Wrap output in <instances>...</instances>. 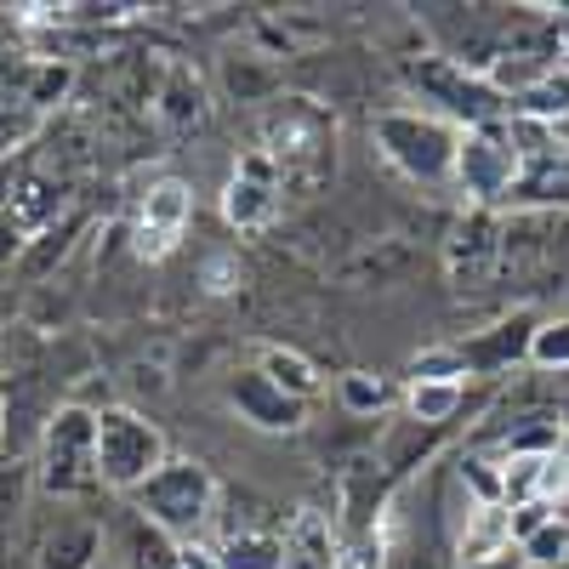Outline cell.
I'll return each mask as SVG.
<instances>
[{"mask_svg": "<svg viewBox=\"0 0 569 569\" xmlns=\"http://www.w3.org/2000/svg\"><path fill=\"white\" fill-rule=\"evenodd\" d=\"M262 154L279 171V188L291 194H319L337 177V120L313 98H279L262 114Z\"/></svg>", "mask_w": 569, "mask_h": 569, "instance_id": "6da1fadb", "label": "cell"}, {"mask_svg": "<svg viewBox=\"0 0 569 569\" xmlns=\"http://www.w3.org/2000/svg\"><path fill=\"white\" fill-rule=\"evenodd\" d=\"M131 512L149 518L154 530H166L177 547L182 541H200V530L211 525V512H217V479H211V467L188 461V456H171L154 479L131 496Z\"/></svg>", "mask_w": 569, "mask_h": 569, "instance_id": "7a4b0ae2", "label": "cell"}, {"mask_svg": "<svg viewBox=\"0 0 569 569\" xmlns=\"http://www.w3.org/2000/svg\"><path fill=\"white\" fill-rule=\"evenodd\" d=\"M40 490H52L58 501L69 496H91L98 479V410L86 405H58L46 410L40 427Z\"/></svg>", "mask_w": 569, "mask_h": 569, "instance_id": "3957f363", "label": "cell"}, {"mask_svg": "<svg viewBox=\"0 0 569 569\" xmlns=\"http://www.w3.org/2000/svg\"><path fill=\"white\" fill-rule=\"evenodd\" d=\"M370 137L416 182H445L456 166V142H461L456 126H445L439 114H421V109H382L370 120Z\"/></svg>", "mask_w": 569, "mask_h": 569, "instance_id": "277c9868", "label": "cell"}, {"mask_svg": "<svg viewBox=\"0 0 569 569\" xmlns=\"http://www.w3.org/2000/svg\"><path fill=\"white\" fill-rule=\"evenodd\" d=\"M166 461L171 456H166V439L154 421H142L137 410H120V405L98 410V479L109 490L137 496Z\"/></svg>", "mask_w": 569, "mask_h": 569, "instance_id": "5b68a950", "label": "cell"}, {"mask_svg": "<svg viewBox=\"0 0 569 569\" xmlns=\"http://www.w3.org/2000/svg\"><path fill=\"white\" fill-rule=\"evenodd\" d=\"M188 222H194V194H188V182H177V177L149 182L142 200H137V217H131V251L142 262H166L182 246Z\"/></svg>", "mask_w": 569, "mask_h": 569, "instance_id": "8992f818", "label": "cell"}, {"mask_svg": "<svg viewBox=\"0 0 569 569\" xmlns=\"http://www.w3.org/2000/svg\"><path fill=\"white\" fill-rule=\"evenodd\" d=\"M456 182L467 188L479 206H490V200H507L512 188H518V154H512V142L496 131V126H472V131H461V142H456Z\"/></svg>", "mask_w": 569, "mask_h": 569, "instance_id": "52a82bcc", "label": "cell"}, {"mask_svg": "<svg viewBox=\"0 0 569 569\" xmlns=\"http://www.w3.org/2000/svg\"><path fill=\"white\" fill-rule=\"evenodd\" d=\"M279 171H273V160L257 149V154H246L240 166H233V177H228V188H222V217H228V228H240V233H262V228H273V217H279Z\"/></svg>", "mask_w": 569, "mask_h": 569, "instance_id": "ba28073f", "label": "cell"}, {"mask_svg": "<svg viewBox=\"0 0 569 569\" xmlns=\"http://www.w3.org/2000/svg\"><path fill=\"white\" fill-rule=\"evenodd\" d=\"M410 80H416L433 103H445L450 114H461L467 131H472V126H490V120L507 109V98H496L485 80H472V74L456 69V63H421V69H410Z\"/></svg>", "mask_w": 569, "mask_h": 569, "instance_id": "9c48e42d", "label": "cell"}, {"mask_svg": "<svg viewBox=\"0 0 569 569\" xmlns=\"http://www.w3.org/2000/svg\"><path fill=\"white\" fill-rule=\"evenodd\" d=\"M228 405L240 410V421L262 427V433H297V427L308 421V405L291 399V393H279L262 370H240V376H228Z\"/></svg>", "mask_w": 569, "mask_h": 569, "instance_id": "30bf717a", "label": "cell"}, {"mask_svg": "<svg viewBox=\"0 0 569 569\" xmlns=\"http://www.w3.org/2000/svg\"><path fill=\"white\" fill-rule=\"evenodd\" d=\"M98 547H103L98 518H86L74 507H58V518L34 541V569H91Z\"/></svg>", "mask_w": 569, "mask_h": 569, "instance_id": "8fae6325", "label": "cell"}, {"mask_svg": "<svg viewBox=\"0 0 569 569\" xmlns=\"http://www.w3.org/2000/svg\"><path fill=\"white\" fill-rule=\"evenodd\" d=\"M149 109H154L166 137H194L206 126V86H200V74L188 63H166V80L149 98Z\"/></svg>", "mask_w": 569, "mask_h": 569, "instance_id": "7c38bea8", "label": "cell"}, {"mask_svg": "<svg viewBox=\"0 0 569 569\" xmlns=\"http://www.w3.org/2000/svg\"><path fill=\"white\" fill-rule=\"evenodd\" d=\"M501 240H496V217L490 211H472L456 233H450V273L461 291H479V284L496 273Z\"/></svg>", "mask_w": 569, "mask_h": 569, "instance_id": "4fadbf2b", "label": "cell"}, {"mask_svg": "<svg viewBox=\"0 0 569 569\" xmlns=\"http://www.w3.org/2000/svg\"><path fill=\"white\" fill-rule=\"evenodd\" d=\"M284 569H342L337 536L319 512H297L291 530H284Z\"/></svg>", "mask_w": 569, "mask_h": 569, "instance_id": "5bb4252c", "label": "cell"}, {"mask_svg": "<svg viewBox=\"0 0 569 569\" xmlns=\"http://www.w3.org/2000/svg\"><path fill=\"white\" fill-rule=\"evenodd\" d=\"M456 547H461V563H485V558L512 552V512L507 507H472Z\"/></svg>", "mask_w": 569, "mask_h": 569, "instance_id": "9a60e30c", "label": "cell"}, {"mask_svg": "<svg viewBox=\"0 0 569 569\" xmlns=\"http://www.w3.org/2000/svg\"><path fill=\"white\" fill-rule=\"evenodd\" d=\"M58 211H63V182H52V177H23V182L12 188L7 228H12V233H40Z\"/></svg>", "mask_w": 569, "mask_h": 569, "instance_id": "2e32d148", "label": "cell"}, {"mask_svg": "<svg viewBox=\"0 0 569 569\" xmlns=\"http://www.w3.org/2000/svg\"><path fill=\"white\" fill-rule=\"evenodd\" d=\"M222 569H284V536L273 530H228L217 547Z\"/></svg>", "mask_w": 569, "mask_h": 569, "instance_id": "e0dca14e", "label": "cell"}, {"mask_svg": "<svg viewBox=\"0 0 569 569\" xmlns=\"http://www.w3.org/2000/svg\"><path fill=\"white\" fill-rule=\"evenodd\" d=\"M120 552H126V569H177V541L166 530H154L149 518H126L120 530Z\"/></svg>", "mask_w": 569, "mask_h": 569, "instance_id": "ac0fdd59", "label": "cell"}, {"mask_svg": "<svg viewBox=\"0 0 569 569\" xmlns=\"http://www.w3.org/2000/svg\"><path fill=\"white\" fill-rule=\"evenodd\" d=\"M257 370L268 376L279 393H291V399H302V405L319 393V370H313L297 348H262V353H257Z\"/></svg>", "mask_w": 569, "mask_h": 569, "instance_id": "d6986e66", "label": "cell"}, {"mask_svg": "<svg viewBox=\"0 0 569 569\" xmlns=\"http://www.w3.org/2000/svg\"><path fill=\"white\" fill-rule=\"evenodd\" d=\"M530 337H536V325H530V319L501 325L496 337H485V342H467V348H461V365L501 370V365H512V359H525V353H530Z\"/></svg>", "mask_w": 569, "mask_h": 569, "instance_id": "ffe728a7", "label": "cell"}, {"mask_svg": "<svg viewBox=\"0 0 569 569\" xmlns=\"http://www.w3.org/2000/svg\"><path fill=\"white\" fill-rule=\"evenodd\" d=\"M405 410H410V421H421V427H445V421L461 410V382H410Z\"/></svg>", "mask_w": 569, "mask_h": 569, "instance_id": "44dd1931", "label": "cell"}, {"mask_svg": "<svg viewBox=\"0 0 569 569\" xmlns=\"http://www.w3.org/2000/svg\"><path fill=\"white\" fill-rule=\"evenodd\" d=\"M518 552H525L530 569H558V563L569 558V525H563V518H552V525H541Z\"/></svg>", "mask_w": 569, "mask_h": 569, "instance_id": "7402d4cb", "label": "cell"}, {"mask_svg": "<svg viewBox=\"0 0 569 569\" xmlns=\"http://www.w3.org/2000/svg\"><path fill=\"white\" fill-rule=\"evenodd\" d=\"M23 485H29V472H23V467L0 472V558L12 552V536H18V512H23Z\"/></svg>", "mask_w": 569, "mask_h": 569, "instance_id": "603a6c76", "label": "cell"}, {"mask_svg": "<svg viewBox=\"0 0 569 569\" xmlns=\"http://www.w3.org/2000/svg\"><path fill=\"white\" fill-rule=\"evenodd\" d=\"M273 86H279V74H273V69H257L251 58H233V63H228V91H233L240 103L273 98Z\"/></svg>", "mask_w": 569, "mask_h": 569, "instance_id": "cb8c5ba5", "label": "cell"}, {"mask_svg": "<svg viewBox=\"0 0 569 569\" xmlns=\"http://www.w3.org/2000/svg\"><path fill=\"white\" fill-rule=\"evenodd\" d=\"M530 359H536V365H547V370H569V319L536 325V337H530Z\"/></svg>", "mask_w": 569, "mask_h": 569, "instance_id": "d4e9b609", "label": "cell"}, {"mask_svg": "<svg viewBox=\"0 0 569 569\" xmlns=\"http://www.w3.org/2000/svg\"><path fill=\"white\" fill-rule=\"evenodd\" d=\"M240 257H233V251H211L206 257V268H200V284H206V291L211 297H233V291H240Z\"/></svg>", "mask_w": 569, "mask_h": 569, "instance_id": "484cf974", "label": "cell"}, {"mask_svg": "<svg viewBox=\"0 0 569 569\" xmlns=\"http://www.w3.org/2000/svg\"><path fill=\"white\" fill-rule=\"evenodd\" d=\"M342 405L359 410V416H370V410H382V405H388V388H382V382H370L365 370H353V376H342Z\"/></svg>", "mask_w": 569, "mask_h": 569, "instance_id": "4316f807", "label": "cell"}, {"mask_svg": "<svg viewBox=\"0 0 569 569\" xmlns=\"http://www.w3.org/2000/svg\"><path fill=\"white\" fill-rule=\"evenodd\" d=\"M563 496H569V461L552 450V456L541 461V485H536V501H547V507H552V501H563Z\"/></svg>", "mask_w": 569, "mask_h": 569, "instance_id": "83f0119b", "label": "cell"}, {"mask_svg": "<svg viewBox=\"0 0 569 569\" xmlns=\"http://www.w3.org/2000/svg\"><path fill=\"white\" fill-rule=\"evenodd\" d=\"M177 569H222V563H217V547L182 541V547H177Z\"/></svg>", "mask_w": 569, "mask_h": 569, "instance_id": "f1b7e54d", "label": "cell"}, {"mask_svg": "<svg viewBox=\"0 0 569 569\" xmlns=\"http://www.w3.org/2000/svg\"><path fill=\"white\" fill-rule=\"evenodd\" d=\"M461 569H530L525 552H501V558H485V563H461Z\"/></svg>", "mask_w": 569, "mask_h": 569, "instance_id": "f546056e", "label": "cell"}, {"mask_svg": "<svg viewBox=\"0 0 569 569\" xmlns=\"http://www.w3.org/2000/svg\"><path fill=\"white\" fill-rule=\"evenodd\" d=\"M399 569H433V563H421V558H405V563H399Z\"/></svg>", "mask_w": 569, "mask_h": 569, "instance_id": "4dcf8cb0", "label": "cell"}, {"mask_svg": "<svg viewBox=\"0 0 569 569\" xmlns=\"http://www.w3.org/2000/svg\"><path fill=\"white\" fill-rule=\"evenodd\" d=\"M342 569H370V558H353V563H348V558H342Z\"/></svg>", "mask_w": 569, "mask_h": 569, "instance_id": "1f68e13d", "label": "cell"}, {"mask_svg": "<svg viewBox=\"0 0 569 569\" xmlns=\"http://www.w3.org/2000/svg\"><path fill=\"white\" fill-rule=\"evenodd\" d=\"M558 456H563V461H569V433H563V439H558Z\"/></svg>", "mask_w": 569, "mask_h": 569, "instance_id": "d6a6232c", "label": "cell"}]
</instances>
